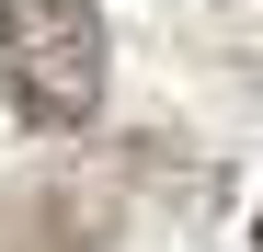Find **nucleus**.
<instances>
[{
    "label": "nucleus",
    "mask_w": 263,
    "mask_h": 252,
    "mask_svg": "<svg viewBox=\"0 0 263 252\" xmlns=\"http://www.w3.org/2000/svg\"><path fill=\"white\" fill-rule=\"evenodd\" d=\"M0 92L34 138H80L103 115V12L92 0H0Z\"/></svg>",
    "instance_id": "f257e3e1"
},
{
    "label": "nucleus",
    "mask_w": 263,
    "mask_h": 252,
    "mask_svg": "<svg viewBox=\"0 0 263 252\" xmlns=\"http://www.w3.org/2000/svg\"><path fill=\"white\" fill-rule=\"evenodd\" d=\"M252 252H263V229H252Z\"/></svg>",
    "instance_id": "f03ea898"
}]
</instances>
